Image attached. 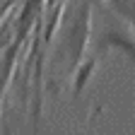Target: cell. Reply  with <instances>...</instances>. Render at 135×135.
I'll return each mask as SVG.
<instances>
[{
  "label": "cell",
  "mask_w": 135,
  "mask_h": 135,
  "mask_svg": "<svg viewBox=\"0 0 135 135\" xmlns=\"http://www.w3.org/2000/svg\"><path fill=\"white\" fill-rule=\"evenodd\" d=\"M87 36H89V7H84L80 12V17L75 20V29H73V56H75V63L82 60V51H84Z\"/></svg>",
  "instance_id": "cell-1"
}]
</instances>
